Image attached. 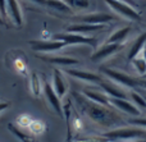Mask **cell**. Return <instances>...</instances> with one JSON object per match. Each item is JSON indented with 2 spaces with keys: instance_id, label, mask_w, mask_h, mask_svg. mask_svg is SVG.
<instances>
[{
  "instance_id": "cell-37",
  "label": "cell",
  "mask_w": 146,
  "mask_h": 142,
  "mask_svg": "<svg viewBox=\"0 0 146 142\" xmlns=\"http://www.w3.org/2000/svg\"><path fill=\"white\" fill-rule=\"evenodd\" d=\"M4 24H5V20L3 19V17L0 15V26H4Z\"/></svg>"
},
{
  "instance_id": "cell-30",
  "label": "cell",
  "mask_w": 146,
  "mask_h": 142,
  "mask_svg": "<svg viewBox=\"0 0 146 142\" xmlns=\"http://www.w3.org/2000/svg\"><path fill=\"white\" fill-rule=\"evenodd\" d=\"M9 106H10L9 101H0V113H3L4 110H7Z\"/></svg>"
},
{
  "instance_id": "cell-2",
  "label": "cell",
  "mask_w": 146,
  "mask_h": 142,
  "mask_svg": "<svg viewBox=\"0 0 146 142\" xmlns=\"http://www.w3.org/2000/svg\"><path fill=\"white\" fill-rule=\"evenodd\" d=\"M101 137L106 141L111 142H124V141H133V140H146V129L133 125H122L106 132L101 133Z\"/></svg>"
},
{
  "instance_id": "cell-10",
  "label": "cell",
  "mask_w": 146,
  "mask_h": 142,
  "mask_svg": "<svg viewBox=\"0 0 146 142\" xmlns=\"http://www.w3.org/2000/svg\"><path fill=\"white\" fill-rule=\"evenodd\" d=\"M42 92L46 97V101L49 102L50 108L59 115V117H63L64 115V109L63 105H62V99L56 95V92L54 91L53 86H51L49 82H44V87H42Z\"/></svg>"
},
{
  "instance_id": "cell-20",
  "label": "cell",
  "mask_w": 146,
  "mask_h": 142,
  "mask_svg": "<svg viewBox=\"0 0 146 142\" xmlns=\"http://www.w3.org/2000/svg\"><path fill=\"white\" fill-rule=\"evenodd\" d=\"M145 45H146V31L142 32V33H140L139 37L133 41V44H132L128 54H127L128 60H131L132 58H135V56H137L139 54H141V51H142V49H144Z\"/></svg>"
},
{
  "instance_id": "cell-15",
  "label": "cell",
  "mask_w": 146,
  "mask_h": 142,
  "mask_svg": "<svg viewBox=\"0 0 146 142\" xmlns=\"http://www.w3.org/2000/svg\"><path fill=\"white\" fill-rule=\"evenodd\" d=\"M7 14L17 27H22L23 13L18 0H7Z\"/></svg>"
},
{
  "instance_id": "cell-16",
  "label": "cell",
  "mask_w": 146,
  "mask_h": 142,
  "mask_svg": "<svg viewBox=\"0 0 146 142\" xmlns=\"http://www.w3.org/2000/svg\"><path fill=\"white\" fill-rule=\"evenodd\" d=\"M131 33H132L131 26L129 24L128 26H122V27H118L115 31H113V32L108 36L106 42H109V44H122V45H124V42L128 40V37L131 36Z\"/></svg>"
},
{
  "instance_id": "cell-3",
  "label": "cell",
  "mask_w": 146,
  "mask_h": 142,
  "mask_svg": "<svg viewBox=\"0 0 146 142\" xmlns=\"http://www.w3.org/2000/svg\"><path fill=\"white\" fill-rule=\"evenodd\" d=\"M100 72H101V76H104L106 79L114 82L115 85H119L121 87L128 90V91L137 89L139 77H133L128 73H124V72L114 69V68H109V67L100 68Z\"/></svg>"
},
{
  "instance_id": "cell-33",
  "label": "cell",
  "mask_w": 146,
  "mask_h": 142,
  "mask_svg": "<svg viewBox=\"0 0 146 142\" xmlns=\"http://www.w3.org/2000/svg\"><path fill=\"white\" fill-rule=\"evenodd\" d=\"M121 1H124V3H127V4H131V5H133V7L137 8L136 1H135V0H121Z\"/></svg>"
},
{
  "instance_id": "cell-9",
  "label": "cell",
  "mask_w": 146,
  "mask_h": 142,
  "mask_svg": "<svg viewBox=\"0 0 146 142\" xmlns=\"http://www.w3.org/2000/svg\"><path fill=\"white\" fill-rule=\"evenodd\" d=\"M124 45L122 44H109L105 42L100 46V48L95 49V51L92 53V55L90 56V59L94 63H99V61H103L105 59H109L110 56H113L114 54H117L118 51H121L123 49Z\"/></svg>"
},
{
  "instance_id": "cell-31",
  "label": "cell",
  "mask_w": 146,
  "mask_h": 142,
  "mask_svg": "<svg viewBox=\"0 0 146 142\" xmlns=\"http://www.w3.org/2000/svg\"><path fill=\"white\" fill-rule=\"evenodd\" d=\"M30 1L36 3V4H38V5H46V0H30Z\"/></svg>"
},
{
  "instance_id": "cell-39",
  "label": "cell",
  "mask_w": 146,
  "mask_h": 142,
  "mask_svg": "<svg viewBox=\"0 0 146 142\" xmlns=\"http://www.w3.org/2000/svg\"><path fill=\"white\" fill-rule=\"evenodd\" d=\"M144 78H146V76H145V77H144Z\"/></svg>"
},
{
  "instance_id": "cell-4",
  "label": "cell",
  "mask_w": 146,
  "mask_h": 142,
  "mask_svg": "<svg viewBox=\"0 0 146 142\" xmlns=\"http://www.w3.org/2000/svg\"><path fill=\"white\" fill-rule=\"evenodd\" d=\"M106 5L115 13V15H119L121 18L129 20V22H141L142 18L139 9L131 4H127L121 0H104Z\"/></svg>"
},
{
  "instance_id": "cell-21",
  "label": "cell",
  "mask_w": 146,
  "mask_h": 142,
  "mask_svg": "<svg viewBox=\"0 0 146 142\" xmlns=\"http://www.w3.org/2000/svg\"><path fill=\"white\" fill-rule=\"evenodd\" d=\"M129 63H131L132 69L136 72L137 77H139V78H144L146 76V59L144 56H142L141 54H139L137 56L132 58L131 60H129Z\"/></svg>"
},
{
  "instance_id": "cell-19",
  "label": "cell",
  "mask_w": 146,
  "mask_h": 142,
  "mask_svg": "<svg viewBox=\"0 0 146 142\" xmlns=\"http://www.w3.org/2000/svg\"><path fill=\"white\" fill-rule=\"evenodd\" d=\"M128 99L141 110L142 114H146V97L141 92V90L140 89L131 90V91L128 92Z\"/></svg>"
},
{
  "instance_id": "cell-29",
  "label": "cell",
  "mask_w": 146,
  "mask_h": 142,
  "mask_svg": "<svg viewBox=\"0 0 146 142\" xmlns=\"http://www.w3.org/2000/svg\"><path fill=\"white\" fill-rule=\"evenodd\" d=\"M137 89L146 90V78H139V81H137Z\"/></svg>"
},
{
  "instance_id": "cell-38",
  "label": "cell",
  "mask_w": 146,
  "mask_h": 142,
  "mask_svg": "<svg viewBox=\"0 0 146 142\" xmlns=\"http://www.w3.org/2000/svg\"><path fill=\"white\" fill-rule=\"evenodd\" d=\"M144 95H145V97H146V94H144Z\"/></svg>"
},
{
  "instance_id": "cell-26",
  "label": "cell",
  "mask_w": 146,
  "mask_h": 142,
  "mask_svg": "<svg viewBox=\"0 0 146 142\" xmlns=\"http://www.w3.org/2000/svg\"><path fill=\"white\" fill-rule=\"evenodd\" d=\"M8 129H10V131H12V133H13V135H14L17 138H19V140L22 141V142H33L32 140H30V138H28V137H26V136L23 135V133L21 132V131L18 129V128H15L14 125H12V124H10V125H8Z\"/></svg>"
},
{
  "instance_id": "cell-11",
  "label": "cell",
  "mask_w": 146,
  "mask_h": 142,
  "mask_svg": "<svg viewBox=\"0 0 146 142\" xmlns=\"http://www.w3.org/2000/svg\"><path fill=\"white\" fill-rule=\"evenodd\" d=\"M99 87L108 95L110 99H127L128 97V92L131 90H126L121 87L119 85H115L114 82L109 81L106 78H103V81L99 83Z\"/></svg>"
},
{
  "instance_id": "cell-22",
  "label": "cell",
  "mask_w": 146,
  "mask_h": 142,
  "mask_svg": "<svg viewBox=\"0 0 146 142\" xmlns=\"http://www.w3.org/2000/svg\"><path fill=\"white\" fill-rule=\"evenodd\" d=\"M46 7L51 8V9L56 10V12L66 13V14L73 13V9L63 0H46Z\"/></svg>"
},
{
  "instance_id": "cell-27",
  "label": "cell",
  "mask_w": 146,
  "mask_h": 142,
  "mask_svg": "<svg viewBox=\"0 0 146 142\" xmlns=\"http://www.w3.org/2000/svg\"><path fill=\"white\" fill-rule=\"evenodd\" d=\"M31 129L35 133H41L45 131V125H44L42 122H31Z\"/></svg>"
},
{
  "instance_id": "cell-8",
  "label": "cell",
  "mask_w": 146,
  "mask_h": 142,
  "mask_svg": "<svg viewBox=\"0 0 146 142\" xmlns=\"http://www.w3.org/2000/svg\"><path fill=\"white\" fill-rule=\"evenodd\" d=\"M64 74L72 77V78L77 79V81L85 82V83H92V85H99L103 81L104 77L99 73H94L90 71H85V69H76V68H64L63 71Z\"/></svg>"
},
{
  "instance_id": "cell-24",
  "label": "cell",
  "mask_w": 146,
  "mask_h": 142,
  "mask_svg": "<svg viewBox=\"0 0 146 142\" xmlns=\"http://www.w3.org/2000/svg\"><path fill=\"white\" fill-rule=\"evenodd\" d=\"M30 90L32 92V95L35 97H38L40 96V91H41V82H40V78L36 73H32L31 74V79H30Z\"/></svg>"
},
{
  "instance_id": "cell-34",
  "label": "cell",
  "mask_w": 146,
  "mask_h": 142,
  "mask_svg": "<svg viewBox=\"0 0 146 142\" xmlns=\"http://www.w3.org/2000/svg\"><path fill=\"white\" fill-rule=\"evenodd\" d=\"M141 55L144 56V58L146 59V45L144 46V49H142V51H141Z\"/></svg>"
},
{
  "instance_id": "cell-28",
  "label": "cell",
  "mask_w": 146,
  "mask_h": 142,
  "mask_svg": "<svg viewBox=\"0 0 146 142\" xmlns=\"http://www.w3.org/2000/svg\"><path fill=\"white\" fill-rule=\"evenodd\" d=\"M0 15L3 17V19H4V20L8 19V14H7V0H0Z\"/></svg>"
},
{
  "instance_id": "cell-23",
  "label": "cell",
  "mask_w": 146,
  "mask_h": 142,
  "mask_svg": "<svg viewBox=\"0 0 146 142\" xmlns=\"http://www.w3.org/2000/svg\"><path fill=\"white\" fill-rule=\"evenodd\" d=\"M73 9V12L76 10H88L91 8V1L90 0H63Z\"/></svg>"
},
{
  "instance_id": "cell-35",
  "label": "cell",
  "mask_w": 146,
  "mask_h": 142,
  "mask_svg": "<svg viewBox=\"0 0 146 142\" xmlns=\"http://www.w3.org/2000/svg\"><path fill=\"white\" fill-rule=\"evenodd\" d=\"M66 142H73L72 141V137H71V131H68V137H67V141Z\"/></svg>"
},
{
  "instance_id": "cell-17",
  "label": "cell",
  "mask_w": 146,
  "mask_h": 142,
  "mask_svg": "<svg viewBox=\"0 0 146 142\" xmlns=\"http://www.w3.org/2000/svg\"><path fill=\"white\" fill-rule=\"evenodd\" d=\"M40 59L45 60L49 64H54V65L59 67H66V68H71L73 65L80 64V60L76 58H71V56H49V55H37Z\"/></svg>"
},
{
  "instance_id": "cell-1",
  "label": "cell",
  "mask_w": 146,
  "mask_h": 142,
  "mask_svg": "<svg viewBox=\"0 0 146 142\" xmlns=\"http://www.w3.org/2000/svg\"><path fill=\"white\" fill-rule=\"evenodd\" d=\"M72 99L74 101L77 109L83 115L88 118L92 123L98 124L99 127L106 128V129H113L117 127L128 124L127 118L122 115L119 112L113 109L111 106H104L86 99L81 92H72Z\"/></svg>"
},
{
  "instance_id": "cell-36",
  "label": "cell",
  "mask_w": 146,
  "mask_h": 142,
  "mask_svg": "<svg viewBox=\"0 0 146 142\" xmlns=\"http://www.w3.org/2000/svg\"><path fill=\"white\" fill-rule=\"evenodd\" d=\"M124 142H146V140H133V141H124Z\"/></svg>"
},
{
  "instance_id": "cell-14",
  "label": "cell",
  "mask_w": 146,
  "mask_h": 142,
  "mask_svg": "<svg viewBox=\"0 0 146 142\" xmlns=\"http://www.w3.org/2000/svg\"><path fill=\"white\" fill-rule=\"evenodd\" d=\"M106 26H100V24H88V23H74L66 28V32H73V33H80L83 36H88L91 33H96L104 31Z\"/></svg>"
},
{
  "instance_id": "cell-12",
  "label": "cell",
  "mask_w": 146,
  "mask_h": 142,
  "mask_svg": "<svg viewBox=\"0 0 146 142\" xmlns=\"http://www.w3.org/2000/svg\"><path fill=\"white\" fill-rule=\"evenodd\" d=\"M66 45V42L63 41H58V40H49V41H44V40H33L31 41V48L33 51L36 53H55V51L63 49Z\"/></svg>"
},
{
  "instance_id": "cell-5",
  "label": "cell",
  "mask_w": 146,
  "mask_h": 142,
  "mask_svg": "<svg viewBox=\"0 0 146 142\" xmlns=\"http://www.w3.org/2000/svg\"><path fill=\"white\" fill-rule=\"evenodd\" d=\"M53 40H58V41H63L66 42V45H85V46H90L91 49H98V40L90 36H83L80 33H73V32H63V33H56L54 35Z\"/></svg>"
},
{
  "instance_id": "cell-32",
  "label": "cell",
  "mask_w": 146,
  "mask_h": 142,
  "mask_svg": "<svg viewBox=\"0 0 146 142\" xmlns=\"http://www.w3.org/2000/svg\"><path fill=\"white\" fill-rule=\"evenodd\" d=\"M77 142H111V141H99V140H82V141H77Z\"/></svg>"
},
{
  "instance_id": "cell-7",
  "label": "cell",
  "mask_w": 146,
  "mask_h": 142,
  "mask_svg": "<svg viewBox=\"0 0 146 142\" xmlns=\"http://www.w3.org/2000/svg\"><path fill=\"white\" fill-rule=\"evenodd\" d=\"M78 23H88V24H100L106 26L108 23H111L117 20V15L106 12H91L82 14L77 18Z\"/></svg>"
},
{
  "instance_id": "cell-18",
  "label": "cell",
  "mask_w": 146,
  "mask_h": 142,
  "mask_svg": "<svg viewBox=\"0 0 146 142\" xmlns=\"http://www.w3.org/2000/svg\"><path fill=\"white\" fill-rule=\"evenodd\" d=\"M53 89L54 91L56 92L59 97H64L68 91V85H67L66 79L63 77V73H62L59 69H54V73H53Z\"/></svg>"
},
{
  "instance_id": "cell-25",
  "label": "cell",
  "mask_w": 146,
  "mask_h": 142,
  "mask_svg": "<svg viewBox=\"0 0 146 142\" xmlns=\"http://www.w3.org/2000/svg\"><path fill=\"white\" fill-rule=\"evenodd\" d=\"M127 123H128L129 125H133V127H139V128H142V129H146V114L140 115V117H136V118H128Z\"/></svg>"
},
{
  "instance_id": "cell-13",
  "label": "cell",
  "mask_w": 146,
  "mask_h": 142,
  "mask_svg": "<svg viewBox=\"0 0 146 142\" xmlns=\"http://www.w3.org/2000/svg\"><path fill=\"white\" fill-rule=\"evenodd\" d=\"M81 94L88 99L90 101L95 102L99 105H104V106H111L110 105V97L105 94L101 89H83Z\"/></svg>"
},
{
  "instance_id": "cell-6",
  "label": "cell",
  "mask_w": 146,
  "mask_h": 142,
  "mask_svg": "<svg viewBox=\"0 0 146 142\" xmlns=\"http://www.w3.org/2000/svg\"><path fill=\"white\" fill-rule=\"evenodd\" d=\"M110 105L113 109L119 112L122 115L128 118H136L140 115H144L141 110L127 97V99H110Z\"/></svg>"
}]
</instances>
